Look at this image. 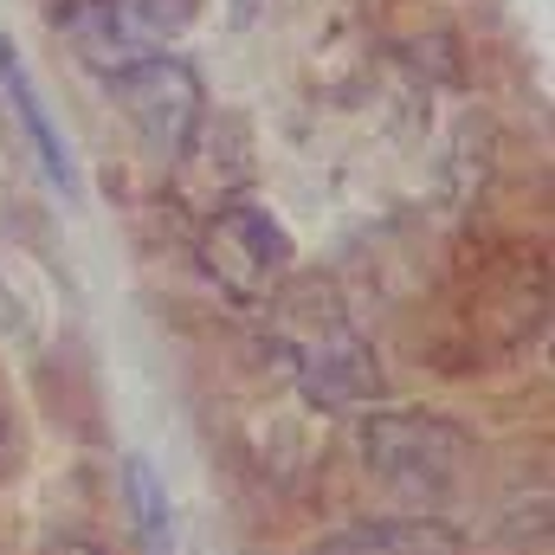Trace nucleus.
I'll return each instance as SVG.
<instances>
[{
    "mask_svg": "<svg viewBox=\"0 0 555 555\" xmlns=\"http://www.w3.org/2000/svg\"><path fill=\"white\" fill-rule=\"evenodd\" d=\"M278 349L291 362L297 395L317 414H349V408L382 401V362L330 284H297V291L284 284L278 291Z\"/></svg>",
    "mask_w": 555,
    "mask_h": 555,
    "instance_id": "1",
    "label": "nucleus"
},
{
    "mask_svg": "<svg viewBox=\"0 0 555 555\" xmlns=\"http://www.w3.org/2000/svg\"><path fill=\"white\" fill-rule=\"evenodd\" d=\"M362 465L388 498H401L414 511H439L472 472V433L452 414L382 408L362 420Z\"/></svg>",
    "mask_w": 555,
    "mask_h": 555,
    "instance_id": "2",
    "label": "nucleus"
},
{
    "mask_svg": "<svg viewBox=\"0 0 555 555\" xmlns=\"http://www.w3.org/2000/svg\"><path fill=\"white\" fill-rule=\"evenodd\" d=\"M201 20V0H59L52 26L72 39V52L117 78L155 52H175V39H188V26Z\"/></svg>",
    "mask_w": 555,
    "mask_h": 555,
    "instance_id": "3",
    "label": "nucleus"
},
{
    "mask_svg": "<svg viewBox=\"0 0 555 555\" xmlns=\"http://www.w3.org/2000/svg\"><path fill=\"white\" fill-rule=\"evenodd\" d=\"M201 266L207 278L240 297V304H272L278 291L291 284V266H297V240L291 227L278 220L272 207L259 201H227L207 233H201Z\"/></svg>",
    "mask_w": 555,
    "mask_h": 555,
    "instance_id": "4",
    "label": "nucleus"
},
{
    "mask_svg": "<svg viewBox=\"0 0 555 555\" xmlns=\"http://www.w3.org/2000/svg\"><path fill=\"white\" fill-rule=\"evenodd\" d=\"M111 98L155 162H168V168L188 162V149L207 124V91H201V72L188 59H175V52L142 59V65L111 78Z\"/></svg>",
    "mask_w": 555,
    "mask_h": 555,
    "instance_id": "5",
    "label": "nucleus"
},
{
    "mask_svg": "<svg viewBox=\"0 0 555 555\" xmlns=\"http://www.w3.org/2000/svg\"><path fill=\"white\" fill-rule=\"evenodd\" d=\"M310 555H465V530H452L433 511H395V517H356Z\"/></svg>",
    "mask_w": 555,
    "mask_h": 555,
    "instance_id": "6",
    "label": "nucleus"
},
{
    "mask_svg": "<svg viewBox=\"0 0 555 555\" xmlns=\"http://www.w3.org/2000/svg\"><path fill=\"white\" fill-rule=\"evenodd\" d=\"M0 91H7V104H13V117H20V130H26V142H33V155H39L46 181H52L65 201H78V194H85V188H78V162H72L65 137L52 130V117H46V98H39V85H33L26 59L13 52V39H0Z\"/></svg>",
    "mask_w": 555,
    "mask_h": 555,
    "instance_id": "7",
    "label": "nucleus"
},
{
    "mask_svg": "<svg viewBox=\"0 0 555 555\" xmlns=\"http://www.w3.org/2000/svg\"><path fill=\"white\" fill-rule=\"evenodd\" d=\"M124 504H130V530H137V550L142 555H175V504L155 478V465L130 452L124 459Z\"/></svg>",
    "mask_w": 555,
    "mask_h": 555,
    "instance_id": "8",
    "label": "nucleus"
},
{
    "mask_svg": "<svg viewBox=\"0 0 555 555\" xmlns=\"http://www.w3.org/2000/svg\"><path fill=\"white\" fill-rule=\"evenodd\" d=\"M46 555H104V550H98V543H78V537H72V543H52Z\"/></svg>",
    "mask_w": 555,
    "mask_h": 555,
    "instance_id": "9",
    "label": "nucleus"
},
{
    "mask_svg": "<svg viewBox=\"0 0 555 555\" xmlns=\"http://www.w3.org/2000/svg\"><path fill=\"white\" fill-rule=\"evenodd\" d=\"M259 7H266V0H233V20L246 26V20H259Z\"/></svg>",
    "mask_w": 555,
    "mask_h": 555,
    "instance_id": "10",
    "label": "nucleus"
}]
</instances>
